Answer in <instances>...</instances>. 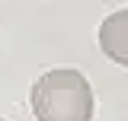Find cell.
<instances>
[{
  "mask_svg": "<svg viewBox=\"0 0 128 121\" xmlns=\"http://www.w3.org/2000/svg\"><path fill=\"white\" fill-rule=\"evenodd\" d=\"M32 112L38 121H90L93 89L80 70H48L32 86Z\"/></svg>",
  "mask_w": 128,
  "mask_h": 121,
  "instance_id": "obj_1",
  "label": "cell"
},
{
  "mask_svg": "<svg viewBox=\"0 0 128 121\" xmlns=\"http://www.w3.org/2000/svg\"><path fill=\"white\" fill-rule=\"evenodd\" d=\"M99 48L115 64L128 67V10H118V13L102 19V26H99Z\"/></svg>",
  "mask_w": 128,
  "mask_h": 121,
  "instance_id": "obj_2",
  "label": "cell"
},
{
  "mask_svg": "<svg viewBox=\"0 0 128 121\" xmlns=\"http://www.w3.org/2000/svg\"><path fill=\"white\" fill-rule=\"evenodd\" d=\"M0 121H3V118H0Z\"/></svg>",
  "mask_w": 128,
  "mask_h": 121,
  "instance_id": "obj_3",
  "label": "cell"
}]
</instances>
